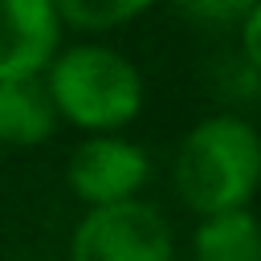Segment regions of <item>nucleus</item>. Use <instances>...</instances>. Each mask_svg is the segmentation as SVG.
Listing matches in <instances>:
<instances>
[{
    "label": "nucleus",
    "instance_id": "nucleus-1",
    "mask_svg": "<svg viewBox=\"0 0 261 261\" xmlns=\"http://www.w3.org/2000/svg\"><path fill=\"white\" fill-rule=\"evenodd\" d=\"M57 118L77 130H122L143 110V73L114 45L77 41L57 45L37 73Z\"/></svg>",
    "mask_w": 261,
    "mask_h": 261
},
{
    "label": "nucleus",
    "instance_id": "nucleus-2",
    "mask_svg": "<svg viewBox=\"0 0 261 261\" xmlns=\"http://www.w3.org/2000/svg\"><path fill=\"white\" fill-rule=\"evenodd\" d=\"M257 175H261V139L253 122L237 114H212L196 122L179 139L171 163L175 196L200 216L245 208L257 192Z\"/></svg>",
    "mask_w": 261,
    "mask_h": 261
},
{
    "label": "nucleus",
    "instance_id": "nucleus-3",
    "mask_svg": "<svg viewBox=\"0 0 261 261\" xmlns=\"http://www.w3.org/2000/svg\"><path fill=\"white\" fill-rule=\"evenodd\" d=\"M171 253L167 216L139 196L90 204L69 237V261H171Z\"/></svg>",
    "mask_w": 261,
    "mask_h": 261
},
{
    "label": "nucleus",
    "instance_id": "nucleus-4",
    "mask_svg": "<svg viewBox=\"0 0 261 261\" xmlns=\"http://www.w3.org/2000/svg\"><path fill=\"white\" fill-rule=\"evenodd\" d=\"M151 175V159L139 143L114 135V130H94L90 139H82L65 163V179L69 192L90 208V204H110V200H126L139 196L143 184Z\"/></svg>",
    "mask_w": 261,
    "mask_h": 261
},
{
    "label": "nucleus",
    "instance_id": "nucleus-5",
    "mask_svg": "<svg viewBox=\"0 0 261 261\" xmlns=\"http://www.w3.org/2000/svg\"><path fill=\"white\" fill-rule=\"evenodd\" d=\"M57 45L53 0H0V77H37Z\"/></svg>",
    "mask_w": 261,
    "mask_h": 261
},
{
    "label": "nucleus",
    "instance_id": "nucleus-6",
    "mask_svg": "<svg viewBox=\"0 0 261 261\" xmlns=\"http://www.w3.org/2000/svg\"><path fill=\"white\" fill-rule=\"evenodd\" d=\"M53 126L57 110L41 77H0V147H37Z\"/></svg>",
    "mask_w": 261,
    "mask_h": 261
},
{
    "label": "nucleus",
    "instance_id": "nucleus-7",
    "mask_svg": "<svg viewBox=\"0 0 261 261\" xmlns=\"http://www.w3.org/2000/svg\"><path fill=\"white\" fill-rule=\"evenodd\" d=\"M192 261H261V232L249 204L228 212H208L196 228Z\"/></svg>",
    "mask_w": 261,
    "mask_h": 261
},
{
    "label": "nucleus",
    "instance_id": "nucleus-8",
    "mask_svg": "<svg viewBox=\"0 0 261 261\" xmlns=\"http://www.w3.org/2000/svg\"><path fill=\"white\" fill-rule=\"evenodd\" d=\"M155 0H53L61 29L77 33H110L139 20Z\"/></svg>",
    "mask_w": 261,
    "mask_h": 261
},
{
    "label": "nucleus",
    "instance_id": "nucleus-9",
    "mask_svg": "<svg viewBox=\"0 0 261 261\" xmlns=\"http://www.w3.org/2000/svg\"><path fill=\"white\" fill-rule=\"evenodd\" d=\"M261 0H179V8L200 24H237Z\"/></svg>",
    "mask_w": 261,
    "mask_h": 261
}]
</instances>
